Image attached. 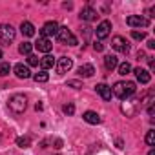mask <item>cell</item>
I'll return each instance as SVG.
<instances>
[{"label": "cell", "mask_w": 155, "mask_h": 155, "mask_svg": "<svg viewBox=\"0 0 155 155\" xmlns=\"http://www.w3.org/2000/svg\"><path fill=\"white\" fill-rule=\"evenodd\" d=\"M148 48L153 49V48H155V40H148Z\"/></svg>", "instance_id": "obj_32"}, {"label": "cell", "mask_w": 155, "mask_h": 155, "mask_svg": "<svg viewBox=\"0 0 155 155\" xmlns=\"http://www.w3.org/2000/svg\"><path fill=\"white\" fill-rule=\"evenodd\" d=\"M131 71V66L128 64V62H122V64H119V73L120 75H128Z\"/></svg>", "instance_id": "obj_25"}, {"label": "cell", "mask_w": 155, "mask_h": 155, "mask_svg": "<svg viewBox=\"0 0 155 155\" xmlns=\"http://www.w3.org/2000/svg\"><path fill=\"white\" fill-rule=\"evenodd\" d=\"M17 144H18L20 148H29L31 139H29V137H18V139H17Z\"/></svg>", "instance_id": "obj_24"}, {"label": "cell", "mask_w": 155, "mask_h": 155, "mask_svg": "<svg viewBox=\"0 0 155 155\" xmlns=\"http://www.w3.org/2000/svg\"><path fill=\"white\" fill-rule=\"evenodd\" d=\"M148 155H155V151H153V150H151V151H150V153H148Z\"/></svg>", "instance_id": "obj_34"}, {"label": "cell", "mask_w": 155, "mask_h": 155, "mask_svg": "<svg viewBox=\"0 0 155 155\" xmlns=\"http://www.w3.org/2000/svg\"><path fill=\"white\" fill-rule=\"evenodd\" d=\"M31 49H33V44H31V42H22L20 48H18V51H20L22 55H31Z\"/></svg>", "instance_id": "obj_22"}, {"label": "cell", "mask_w": 155, "mask_h": 155, "mask_svg": "<svg viewBox=\"0 0 155 155\" xmlns=\"http://www.w3.org/2000/svg\"><path fill=\"white\" fill-rule=\"evenodd\" d=\"M55 64H57V60H55V57H51V55H46L44 58H40V66L44 68V71L49 69V68H53Z\"/></svg>", "instance_id": "obj_18"}, {"label": "cell", "mask_w": 155, "mask_h": 155, "mask_svg": "<svg viewBox=\"0 0 155 155\" xmlns=\"http://www.w3.org/2000/svg\"><path fill=\"white\" fill-rule=\"evenodd\" d=\"M64 113H66V115H73V113H75V106H73V104H66V106H64Z\"/></svg>", "instance_id": "obj_29"}, {"label": "cell", "mask_w": 155, "mask_h": 155, "mask_svg": "<svg viewBox=\"0 0 155 155\" xmlns=\"http://www.w3.org/2000/svg\"><path fill=\"white\" fill-rule=\"evenodd\" d=\"M93 49H95V51H102V49H104L102 42H95V44H93Z\"/></svg>", "instance_id": "obj_30"}, {"label": "cell", "mask_w": 155, "mask_h": 155, "mask_svg": "<svg viewBox=\"0 0 155 155\" xmlns=\"http://www.w3.org/2000/svg\"><path fill=\"white\" fill-rule=\"evenodd\" d=\"M110 29H111V22L110 20H102L99 26H97V37L99 38H106L108 35H110Z\"/></svg>", "instance_id": "obj_9"}, {"label": "cell", "mask_w": 155, "mask_h": 155, "mask_svg": "<svg viewBox=\"0 0 155 155\" xmlns=\"http://www.w3.org/2000/svg\"><path fill=\"white\" fill-rule=\"evenodd\" d=\"M20 31H22L24 37H33L35 35V26L31 22H22L20 24Z\"/></svg>", "instance_id": "obj_16"}, {"label": "cell", "mask_w": 155, "mask_h": 155, "mask_svg": "<svg viewBox=\"0 0 155 155\" xmlns=\"http://www.w3.org/2000/svg\"><path fill=\"white\" fill-rule=\"evenodd\" d=\"M15 38V28L9 24H0V42L9 44Z\"/></svg>", "instance_id": "obj_4"}, {"label": "cell", "mask_w": 155, "mask_h": 155, "mask_svg": "<svg viewBox=\"0 0 155 155\" xmlns=\"http://www.w3.org/2000/svg\"><path fill=\"white\" fill-rule=\"evenodd\" d=\"M38 62H40L38 57H35V55H29V57H28V64H29V66H38Z\"/></svg>", "instance_id": "obj_28"}, {"label": "cell", "mask_w": 155, "mask_h": 155, "mask_svg": "<svg viewBox=\"0 0 155 155\" xmlns=\"http://www.w3.org/2000/svg\"><path fill=\"white\" fill-rule=\"evenodd\" d=\"M26 106H28V99H26V95H13L11 99H9V108L15 111V113H22L24 110H26Z\"/></svg>", "instance_id": "obj_3"}, {"label": "cell", "mask_w": 155, "mask_h": 155, "mask_svg": "<svg viewBox=\"0 0 155 155\" xmlns=\"http://www.w3.org/2000/svg\"><path fill=\"white\" fill-rule=\"evenodd\" d=\"M95 90H97V93H99L104 101H110V99H111V88H110L108 84H104V82H102V84H97Z\"/></svg>", "instance_id": "obj_12"}, {"label": "cell", "mask_w": 155, "mask_h": 155, "mask_svg": "<svg viewBox=\"0 0 155 155\" xmlns=\"http://www.w3.org/2000/svg\"><path fill=\"white\" fill-rule=\"evenodd\" d=\"M137 102H139V101H133V102H124V104L120 106V110H122L128 117H131V115H135V111H137Z\"/></svg>", "instance_id": "obj_15"}, {"label": "cell", "mask_w": 155, "mask_h": 155, "mask_svg": "<svg viewBox=\"0 0 155 155\" xmlns=\"http://www.w3.org/2000/svg\"><path fill=\"white\" fill-rule=\"evenodd\" d=\"M104 66H106V69H113V68H117V66H119L117 57H115V55H106V57H104Z\"/></svg>", "instance_id": "obj_19"}, {"label": "cell", "mask_w": 155, "mask_h": 155, "mask_svg": "<svg viewBox=\"0 0 155 155\" xmlns=\"http://www.w3.org/2000/svg\"><path fill=\"white\" fill-rule=\"evenodd\" d=\"M68 86H71V88H81V82L79 81H69Z\"/></svg>", "instance_id": "obj_31"}, {"label": "cell", "mask_w": 155, "mask_h": 155, "mask_svg": "<svg viewBox=\"0 0 155 155\" xmlns=\"http://www.w3.org/2000/svg\"><path fill=\"white\" fill-rule=\"evenodd\" d=\"M57 38H58V42H62V44H68V46H77V37L66 28V26H62V28H58V31H57Z\"/></svg>", "instance_id": "obj_2"}, {"label": "cell", "mask_w": 155, "mask_h": 155, "mask_svg": "<svg viewBox=\"0 0 155 155\" xmlns=\"http://www.w3.org/2000/svg\"><path fill=\"white\" fill-rule=\"evenodd\" d=\"M126 24L131 26V28H146L148 26V20L144 17H140V15H130L126 18Z\"/></svg>", "instance_id": "obj_7"}, {"label": "cell", "mask_w": 155, "mask_h": 155, "mask_svg": "<svg viewBox=\"0 0 155 155\" xmlns=\"http://www.w3.org/2000/svg\"><path fill=\"white\" fill-rule=\"evenodd\" d=\"M135 77H137V81L140 82V84H148L150 82V79H151V75H150V71H146L144 68H135Z\"/></svg>", "instance_id": "obj_10"}, {"label": "cell", "mask_w": 155, "mask_h": 155, "mask_svg": "<svg viewBox=\"0 0 155 155\" xmlns=\"http://www.w3.org/2000/svg\"><path fill=\"white\" fill-rule=\"evenodd\" d=\"M135 90H137L135 88V82H115V86L111 90V95H115L117 99L124 101V99L131 97L135 93Z\"/></svg>", "instance_id": "obj_1"}, {"label": "cell", "mask_w": 155, "mask_h": 155, "mask_svg": "<svg viewBox=\"0 0 155 155\" xmlns=\"http://www.w3.org/2000/svg\"><path fill=\"white\" fill-rule=\"evenodd\" d=\"M0 58H2V51H0Z\"/></svg>", "instance_id": "obj_35"}, {"label": "cell", "mask_w": 155, "mask_h": 155, "mask_svg": "<svg viewBox=\"0 0 155 155\" xmlns=\"http://www.w3.org/2000/svg\"><path fill=\"white\" fill-rule=\"evenodd\" d=\"M111 48H113V49H117V51H120V53H128V51H130V46H128L126 38H124V37H120V35L113 37V40H111Z\"/></svg>", "instance_id": "obj_6"}, {"label": "cell", "mask_w": 155, "mask_h": 155, "mask_svg": "<svg viewBox=\"0 0 155 155\" xmlns=\"http://www.w3.org/2000/svg\"><path fill=\"white\" fill-rule=\"evenodd\" d=\"M81 20H86V22H91V20H95L99 15H97V11L93 9V8H90V6H86L82 11H81Z\"/></svg>", "instance_id": "obj_11"}, {"label": "cell", "mask_w": 155, "mask_h": 155, "mask_svg": "<svg viewBox=\"0 0 155 155\" xmlns=\"http://www.w3.org/2000/svg\"><path fill=\"white\" fill-rule=\"evenodd\" d=\"M79 73H81L82 77H91V75L95 73V68H93L91 64H84V66L79 68Z\"/></svg>", "instance_id": "obj_20"}, {"label": "cell", "mask_w": 155, "mask_h": 155, "mask_svg": "<svg viewBox=\"0 0 155 155\" xmlns=\"http://www.w3.org/2000/svg\"><path fill=\"white\" fill-rule=\"evenodd\" d=\"M82 119H84L88 124H99V122H101V117H99V113H95V111H86V113L82 115Z\"/></svg>", "instance_id": "obj_17"}, {"label": "cell", "mask_w": 155, "mask_h": 155, "mask_svg": "<svg viewBox=\"0 0 155 155\" xmlns=\"http://www.w3.org/2000/svg\"><path fill=\"white\" fill-rule=\"evenodd\" d=\"M15 75L18 77V79H29V77H31V71H29L28 66L17 64V66H15Z\"/></svg>", "instance_id": "obj_13"}, {"label": "cell", "mask_w": 155, "mask_h": 155, "mask_svg": "<svg viewBox=\"0 0 155 155\" xmlns=\"http://www.w3.org/2000/svg\"><path fill=\"white\" fill-rule=\"evenodd\" d=\"M33 79H35V82H48L49 75L42 69V71H38V73H35V75H33Z\"/></svg>", "instance_id": "obj_21"}, {"label": "cell", "mask_w": 155, "mask_h": 155, "mask_svg": "<svg viewBox=\"0 0 155 155\" xmlns=\"http://www.w3.org/2000/svg\"><path fill=\"white\" fill-rule=\"evenodd\" d=\"M58 28H60V26H58L55 20H49V22H46V24L42 26L40 33H42V37H44V38H48V37H53V35H57Z\"/></svg>", "instance_id": "obj_5"}, {"label": "cell", "mask_w": 155, "mask_h": 155, "mask_svg": "<svg viewBox=\"0 0 155 155\" xmlns=\"http://www.w3.org/2000/svg\"><path fill=\"white\" fill-rule=\"evenodd\" d=\"M9 71H11V66H9V62H2V64H0V77H6V75H9Z\"/></svg>", "instance_id": "obj_23"}, {"label": "cell", "mask_w": 155, "mask_h": 155, "mask_svg": "<svg viewBox=\"0 0 155 155\" xmlns=\"http://www.w3.org/2000/svg\"><path fill=\"white\" fill-rule=\"evenodd\" d=\"M146 142H148V146H155V131L153 130H150L146 133Z\"/></svg>", "instance_id": "obj_26"}, {"label": "cell", "mask_w": 155, "mask_h": 155, "mask_svg": "<svg viewBox=\"0 0 155 155\" xmlns=\"http://www.w3.org/2000/svg\"><path fill=\"white\" fill-rule=\"evenodd\" d=\"M131 37H133L135 40H144V38H146V33H144V31H131Z\"/></svg>", "instance_id": "obj_27"}, {"label": "cell", "mask_w": 155, "mask_h": 155, "mask_svg": "<svg viewBox=\"0 0 155 155\" xmlns=\"http://www.w3.org/2000/svg\"><path fill=\"white\" fill-rule=\"evenodd\" d=\"M137 58H139V60H140V58H146V55H144V51H139V53H137Z\"/></svg>", "instance_id": "obj_33"}, {"label": "cell", "mask_w": 155, "mask_h": 155, "mask_svg": "<svg viewBox=\"0 0 155 155\" xmlns=\"http://www.w3.org/2000/svg\"><path fill=\"white\" fill-rule=\"evenodd\" d=\"M35 46H37V49H38V51H42V53H49V51H51V48H53V44L49 42V38H44V37H42V38H38Z\"/></svg>", "instance_id": "obj_14"}, {"label": "cell", "mask_w": 155, "mask_h": 155, "mask_svg": "<svg viewBox=\"0 0 155 155\" xmlns=\"http://www.w3.org/2000/svg\"><path fill=\"white\" fill-rule=\"evenodd\" d=\"M71 68H73V58H69V57H60V58H58V62H57L58 73H66V71H69Z\"/></svg>", "instance_id": "obj_8"}]
</instances>
